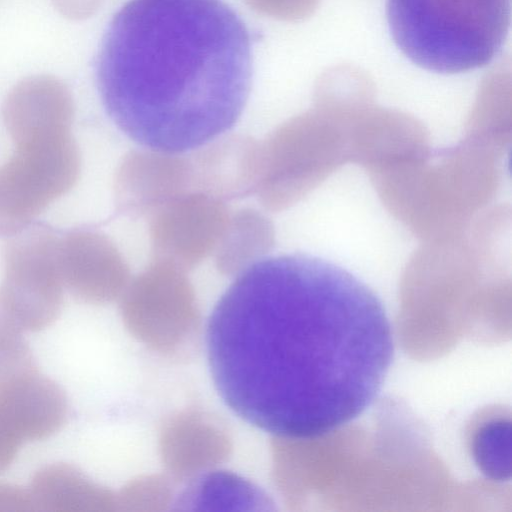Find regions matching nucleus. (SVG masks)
<instances>
[{"label": "nucleus", "mask_w": 512, "mask_h": 512, "mask_svg": "<svg viewBox=\"0 0 512 512\" xmlns=\"http://www.w3.org/2000/svg\"><path fill=\"white\" fill-rule=\"evenodd\" d=\"M104 0H51L57 11L72 20L86 19L101 7Z\"/></svg>", "instance_id": "nucleus-13"}, {"label": "nucleus", "mask_w": 512, "mask_h": 512, "mask_svg": "<svg viewBox=\"0 0 512 512\" xmlns=\"http://www.w3.org/2000/svg\"><path fill=\"white\" fill-rule=\"evenodd\" d=\"M182 504L193 505L196 509H238L241 505L253 507L268 504L264 494L250 482L226 472H213L197 479L186 490ZM254 509H256L254 507Z\"/></svg>", "instance_id": "nucleus-6"}, {"label": "nucleus", "mask_w": 512, "mask_h": 512, "mask_svg": "<svg viewBox=\"0 0 512 512\" xmlns=\"http://www.w3.org/2000/svg\"><path fill=\"white\" fill-rule=\"evenodd\" d=\"M37 369L22 331L0 318V386Z\"/></svg>", "instance_id": "nucleus-8"}, {"label": "nucleus", "mask_w": 512, "mask_h": 512, "mask_svg": "<svg viewBox=\"0 0 512 512\" xmlns=\"http://www.w3.org/2000/svg\"><path fill=\"white\" fill-rule=\"evenodd\" d=\"M205 346L226 406L288 439L320 437L362 415L394 357L375 292L344 268L300 253L242 269L209 315Z\"/></svg>", "instance_id": "nucleus-1"}, {"label": "nucleus", "mask_w": 512, "mask_h": 512, "mask_svg": "<svg viewBox=\"0 0 512 512\" xmlns=\"http://www.w3.org/2000/svg\"><path fill=\"white\" fill-rule=\"evenodd\" d=\"M0 415L22 441H39L62 428L68 402L57 383L34 369L0 386Z\"/></svg>", "instance_id": "nucleus-4"}, {"label": "nucleus", "mask_w": 512, "mask_h": 512, "mask_svg": "<svg viewBox=\"0 0 512 512\" xmlns=\"http://www.w3.org/2000/svg\"><path fill=\"white\" fill-rule=\"evenodd\" d=\"M36 511L28 489L11 484L0 483V512Z\"/></svg>", "instance_id": "nucleus-10"}, {"label": "nucleus", "mask_w": 512, "mask_h": 512, "mask_svg": "<svg viewBox=\"0 0 512 512\" xmlns=\"http://www.w3.org/2000/svg\"><path fill=\"white\" fill-rule=\"evenodd\" d=\"M490 424L479 434L477 457L487 473L504 478L509 473V425L503 421Z\"/></svg>", "instance_id": "nucleus-9"}, {"label": "nucleus", "mask_w": 512, "mask_h": 512, "mask_svg": "<svg viewBox=\"0 0 512 512\" xmlns=\"http://www.w3.org/2000/svg\"><path fill=\"white\" fill-rule=\"evenodd\" d=\"M396 46L417 66L441 74L490 64L502 50L511 0H387Z\"/></svg>", "instance_id": "nucleus-3"}, {"label": "nucleus", "mask_w": 512, "mask_h": 512, "mask_svg": "<svg viewBox=\"0 0 512 512\" xmlns=\"http://www.w3.org/2000/svg\"><path fill=\"white\" fill-rule=\"evenodd\" d=\"M22 442L0 415V474L14 462Z\"/></svg>", "instance_id": "nucleus-12"}, {"label": "nucleus", "mask_w": 512, "mask_h": 512, "mask_svg": "<svg viewBox=\"0 0 512 512\" xmlns=\"http://www.w3.org/2000/svg\"><path fill=\"white\" fill-rule=\"evenodd\" d=\"M231 235H227L223 248L219 251V264H240L245 268L249 260L264 252L269 229L265 219L254 211H243L240 219H234ZM247 265V266H248Z\"/></svg>", "instance_id": "nucleus-7"}, {"label": "nucleus", "mask_w": 512, "mask_h": 512, "mask_svg": "<svg viewBox=\"0 0 512 512\" xmlns=\"http://www.w3.org/2000/svg\"><path fill=\"white\" fill-rule=\"evenodd\" d=\"M29 493L36 510L75 512L88 510L95 502L92 488L68 463L39 468L32 476Z\"/></svg>", "instance_id": "nucleus-5"}, {"label": "nucleus", "mask_w": 512, "mask_h": 512, "mask_svg": "<svg viewBox=\"0 0 512 512\" xmlns=\"http://www.w3.org/2000/svg\"><path fill=\"white\" fill-rule=\"evenodd\" d=\"M251 76L249 32L223 0H129L108 24L95 62L109 118L136 143L168 154L229 130Z\"/></svg>", "instance_id": "nucleus-2"}, {"label": "nucleus", "mask_w": 512, "mask_h": 512, "mask_svg": "<svg viewBox=\"0 0 512 512\" xmlns=\"http://www.w3.org/2000/svg\"><path fill=\"white\" fill-rule=\"evenodd\" d=\"M259 14L276 18H286L299 12L302 0H244Z\"/></svg>", "instance_id": "nucleus-11"}]
</instances>
